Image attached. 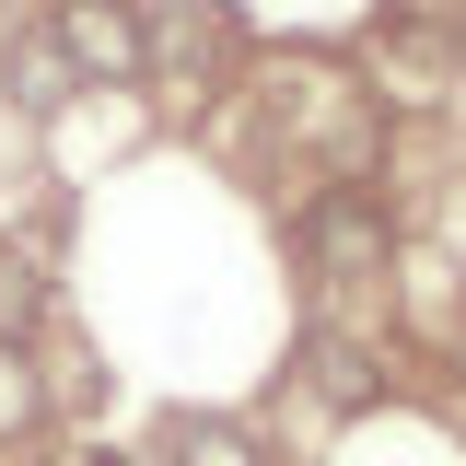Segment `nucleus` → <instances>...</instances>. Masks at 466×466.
Listing matches in <instances>:
<instances>
[{
  "instance_id": "5",
  "label": "nucleus",
  "mask_w": 466,
  "mask_h": 466,
  "mask_svg": "<svg viewBox=\"0 0 466 466\" xmlns=\"http://www.w3.org/2000/svg\"><path fill=\"white\" fill-rule=\"evenodd\" d=\"M164 466H257V443L222 431V420H175V431H164Z\"/></svg>"
},
{
  "instance_id": "3",
  "label": "nucleus",
  "mask_w": 466,
  "mask_h": 466,
  "mask_svg": "<svg viewBox=\"0 0 466 466\" xmlns=\"http://www.w3.org/2000/svg\"><path fill=\"white\" fill-rule=\"evenodd\" d=\"M303 245H315L327 268H385V222H373V198H350V187L303 210Z\"/></svg>"
},
{
  "instance_id": "6",
  "label": "nucleus",
  "mask_w": 466,
  "mask_h": 466,
  "mask_svg": "<svg viewBox=\"0 0 466 466\" xmlns=\"http://www.w3.org/2000/svg\"><path fill=\"white\" fill-rule=\"evenodd\" d=\"M152 58H175V70L198 82V70L222 58V24H210V12H164V24H152Z\"/></svg>"
},
{
  "instance_id": "8",
  "label": "nucleus",
  "mask_w": 466,
  "mask_h": 466,
  "mask_svg": "<svg viewBox=\"0 0 466 466\" xmlns=\"http://www.w3.org/2000/svg\"><path fill=\"white\" fill-rule=\"evenodd\" d=\"M315 385H327L339 408H361V397H373V373H361V350H315Z\"/></svg>"
},
{
  "instance_id": "2",
  "label": "nucleus",
  "mask_w": 466,
  "mask_h": 466,
  "mask_svg": "<svg viewBox=\"0 0 466 466\" xmlns=\"http://www.w3.org/2000/svg\"><path fill=\"white\" fill-rule=\"evenodd\" d=\"M70 82H82V70L58 58V35H47V24H24V35L0 47V94H12V106H24V116H47V106H70Z\"/></svg>"
},
{
  "instance_id": "9",
  "label": "nucleus",
  "mask_w": 466,
  "mask_h": 466,
  "mask_svg": "<svg viewBox=\"0 0 466 466\" xmlns=\"http://www.w3.org/2000/svg\"><path fill=\"white\" fill-rule=\"evenodd\" d=\"M82 466H140V455H82Z\"/></svg>"
},
{
  "instance_id": "7",
  "label": "nucleus",
  "mask_w": 466,
  "mask_h": 466,
  "mask_svg": "<svg viewBox=\"0 0 466 466\" xmlns=\"http://www.w3.org/2000/svg\"><path fill=\"white\" fill-rule=\"evenodd\" d=\"M35 303H47V280H35L24 257H0V339H24V327H35Z\"/></svg>"
},
{
  "instance_id": "4",
  "label": "nucleus",
  "mask_w": 466,
  "mask_h": 466,
  "mask_svg": "<svg viewBox=\"0 0 466 466\" xmlns=\"http://www.w3.org/2000/svg\"><path fill=\"white\" fill-rule=\"evenodd\" d=\"M35 420H47V373H35L24 339H0V443H24Z\"/></svg>"
},
{
  "instance_id": "1",
  "label": "nucleus",
  "mask_w": 466,
  "mask_h": 466,
  "mask_svg": "<svg viewBox=\"0 0 466 466\" xmlns=\"http://www.w3.org/2000/svg\"><path fill=\"white\" fill-rule=\"evenodd\" d=\"M58 58L82 70V82H140L152 70V24H140V0H58Z\"/></svg>"
}]
</instances>
